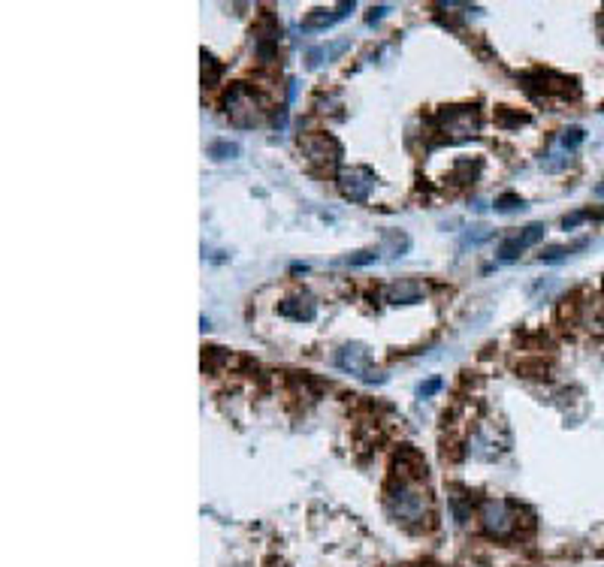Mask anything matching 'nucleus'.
I'll return each mask as SVG.
<instances>
[{"instance_id": "nucleus-1", "label": "nucleus", "mask_w": 604, "mask_h": 567, "mask_svg": "<svg viewBox=\"0 0 604 567\" xmlns=\"http://www.w3.org/2000/svg\"><path fill=\"white\" fill-rule=\"evenodd\" d=\"M387 510L402 525H420L429 519V492L423 489L420 483L402 480L396 489L387 495Z\"/></svg>"}, {"instance_id": "nucleus-2", "label": "nucleus", "mask_w": 604, "mask_h": 567, "mask_svg": "<svg viewBox=\"0 0 604 567\" xmlns=\"http://www.w3.org/2000/svg\"><path fill=\"white\" fill-rule=\"evenodd\" d=\"M439 130L444 133L447 142L472 139V136L480 130V112H477V106H451V109H441Z\"/></svg>"}, {"instance_id": "nucleus-3", "label": "nucleus", "mask_w": 604, "mask_h": 567, "mask_svg": "<svg viewBox=\"0 0 604 567\" xmlns=\"http://www.w3.org/2000/svg\"><path fill=\"white\" fill-rule=\"evenodd\" d=\"M227 118L236 124V127H257L263 121V109H260V100L254 97V90L248 85H233L227 100Z\"/></svg>"}, {"instance_id": "nucleus-4", "label": "nucleus", "mask_w": 604, "mask_h": 567, "mask_svg": "<svg viewBox=\"0 0 604 567\" xmlns=\"http://www.w3.org/2000/svg\"><path fill=\"white\" fill-rule=\"evenodd\" d=\"M335 366L342 371H351L354 378L368 380V383L384 380V374H378L372 368V353H368V347H363V344H344L339 353H335Z\"/></svg>"}, {"instance_id": "nucleus-5", "label": "nucleus", "mask_w": 604, "mask_h": 567, "mask_svg": "<svg viewBox=\"0 0 604 567\" xmlns=\"http://www.w3.org/2000/svg\"><path fill=\"white\" fill-rule=\"evenodd\" d=\"M480 522L489 534L496 537H508L513 534V528H517V510H513L508 501H501V498H489V501L480 504Z\"/></svg>"}, {"instance_id": "nucleus-6", "label": "nucleus", "mask_w": 604, "mask_h": 567, "mask_svg": "<svg viewBox=\"0 0 604 567\" xmlns=\"http://www.w3.org/2000/svg\"><path fill=\"white\" fill-rule=\"evenodd\" d=\"M299 148H302V154H306L315 166H327V169L339 163L342 154H344L342 145L335 142L330 133H308V136H302Z\"/></svg>"}, {"instance_id": "nucleus-7", "label": "nucleus", "mask_w": 604, "mask_h": 567, "mask_svg": "<svg viewBox=\"0 0 604 567\" xmlns=\"http://www.w3.org/2000/svg\"><path fill=\"white\" fill-rule=\"evenodd\" d=\"M375 187V173L368 166H348L339 173V190L344 199L351 202H366Z\"/></svg>"}, {"instance_id": "nucleus-8", "label": "nucleus", "mask_w": 604, "mask_h": 567, "mask_svg": "<svg viewBox=\"0 0 604 567\" xmlns=\"http://www.w3.org/2000/svg\"><path fill=\"white\" fill-rule=\"evenodd\" d=\"M544 233H547L544 223H532V226H525L523 233L501 239V245H499V259H501V263H511V259H517V257L525 251V247L538 245V242L544 239Z\"/></svg>"}, {"instance_id": "nucleus-9", "label": "nucleus", "mask_w": 604, "mask_h": 567, "mask_svg": "<svg viewBox=\"0 0 604 567\" xmlns=\"http://www.w3.org/2000/svg\"><path fill=\"white\" fill-rule=\"evenodd\" d=\"M278 314L287 317V320H296V323H311L318 317V302L308 293H299V296H290L278 305Z\"/></svg>"}, {"instance_id": "nucleus-10", "label": "nucleus", "mask_w": 604, "mask_h": 567, "mask_svg": "<svg viewBox=\"0 0 604 567\" xmlns=\"http://www.w3.org/2000/svg\"><path fill=\"white\" fill-rule=\"evenodd\" d=\"M384 296L387 302H393V305H411V302H420L423 299V284L417 278H399L393 281L390 287L384 290Z\"/></svg>"}, {"instance_id": "nucleus-11", "label": "nucleus", "mask_w": 604, "mask_h": 567, "mask_svg": "<svg viewBox=\"0 0 604 567\" xmlns=\"http://www.w3.org/2000/svg\"><path fill=\"white\" fill-rule=\"evenodd\" d=\"M348 13H354V0H351V4H339V6H332V9H315V13L302 21V28H306V30H323V28L335 25V21H342Z\"/></svg>"}, {"instance_id": "nucleus-12", "label": "nucleus", "mask_w": 604, "mask_h": 567, "mask_svg": "<svg viewBox=\"0 0 604 567\" xmlns=\"http://www.w3.org/2000/svg\"><path fill=\"white\" fill-rule=\"evenodd\" d=\"M396 474L408 483H417V477H426V462H423L414 450H402L396 459Z\"/></svg>"}, {"instance_id": "nucleus-13", "label": "nucleus", "mask_w": 604, "mask_h": 567, "mask_svg": "<svg viewBox=\"0 0 604 567\" xmlns=\"http://www.w3.org/2000/svg\"><path fill=\"white\" fill-rule=\"evenodd\" d=\"M411 247V239L405 233H399V230H390V233H384V251L390 254V257H402Z\"/></svg>"}, {"instance_id": "nucleus-14", "label": "nucleus", "mask_w": 604, "mask_h": 567, "mask_svg": "<svg viewBox=\"0 0 604 567\" xmlns=\"http://www.w3.org/2000/svg\"><path fill=\"white\" fill-rule=\"evenodd\" d=\"M583 139H586V130H583V127H568V130H562V133L556 136V145H559L562 151L571 154Z\"/></svg>"}, {"instance_id": "nucleus-15", "label": "nucleus", "mask_w": 604, "mask_h": 567, "mask_svg": "<svg viewBox=\"0 0 604 567\" xmlns=\"http://www.w3.org/2000/svg\"><path fill=\"white\" fill-rule=\"evenodd\" d=\"M209 157L211 160H233V157H239V145L236 142H211Z\"/></svg>"}, {"instance_id": "nucleus-16", "label": "nucleus", "mask_w": 604, "mask_h": 567, "mask_svg": "<svg viewBox=\"0 0 604 567\" xmlns=\"http://www.w3.org/2000/svg\"><path fill=\"white\" fill-rule=\"evenodd\" d=\"M348 45H351L348 40H342V42H335V45H330V49H315V52H311V54H308V58H311L308 64H311V66H320V64H323V58H327V61H330V58H335V54H342L344 49H348Z\"/></svg>"}, {"instance_id": "nucleus-17", "label": "nucleus", "mask_w": 604, "mask_h": 567, "mask_svg": "<svg viewBox=\"0 0 604 567\" xmlns=\"http://www.w3.org/2000/svg\"><path fill=\"white\" fill-rule=\"evenodd\" d=\"M577 247H586V242H577V245H571V247H562V245L547 247V251L541 254V263H559V259H565L571 251H577Z\"/></svg>"}, {"instance_id": "nucleus-18", "label": "nucleus", "mask_w": 604, "mask_h": 567, "mask_svg": "<svg viewBox=\"0 0 604 567\" xmlns=\"http://www.w3.org/2000/svg\"><path fill=\"white\" fill-rule=\"evenodd\" d=\"M378 257H381V251H356V254L342 257L339 263H344V266H368V263H378Z\"/></svg>"}, {"instance_id": "nucleus-19", "label": "nucleus", "mask_w": 604, "mask_h": 567, "mask_svg": "<svg viewBox=\"0 0 604 567\" xmlns=\"http://www.w3.org/2000/svg\"><path fill=\"white\" fill-rule=\"evenodd\" d=\"M218 76H221V66H218V61L211 58V54H206L203 52V85H218Z\"/></svg>"}, {"instance_id": "nucleus-20", "label": "nucleus", "mask_w": 604, "mask_h": 567, "mask_svg": "<svg viewBox=\"0 0 604 567\" xmlns=\"http://www.w3.org/2000/svg\"><path fill=\"white\" fill-rule=\"evenodd\" d=\"M517 209H525V202L517 194H501L496 199V211H517Z\"/></svg>"}, {"instance_id": "nucleus-21", "label": "nucleus", "mask_w": 604, "mask_h": 567, "mask_svg": "<svg viewBox=\"0 0 604 567\" xmlns=\"http://www.w3.org/2000/svg\"><path fill=\"white\" fill-rule=\"evenodd\" d=\"M499 124L501 127H520V124H525V115H508V106H501L499 109Z\"/></svg>"}, {"instance_id": "nucleus-22", "label": "nucleus", "mask_w": 604, "mask_h": 567, "mask_svg": "<svg viewBox=\"0 0 604 567\" xmlns=\"http://www.w3.org/2000/svg\"><path fill=\"white\" fill-rule=\"evenodd\" d=\"M441 390V378H432V380H426V383H420L417 387V395L420 399H429V395H435Z\"/></svg>"}, {"instance_id": "nucleus-23", "label": "nucleus", "mask_w": 604, "mask_h": 567, "mask_svg": "<svg viewBox=\"0 0 604 567\" xmlns=\"http://www.w3.org/2000/svg\"><path fill=\"white\" fill-rule=\"evenodd\" d=\"M489 235H493V230H487V226H477L475 233L465 235V245H480V242H487Z\"/></svg>"}, {"instance_id": "nucleus-24", "label": "nucleus", "mask_w": 604, "mask_h": 567, "mask_svg": "<svg viewBox=\"0 0 604 567\" xmlns=\"http://www.w3.org/2000/svg\"><path fill=\"white\" fill-rule=\"evenodd\" d=\"M586 218H589V211H574V214H568V218L562 221V226H565V230H574V226L583 223Z\"/></svg>"}, {"instance_id": "nucleus-25", "label": "nucleus", "mask_w": 604, "mask_h": 567, "mask_svg": "<svg viewBox=\"0 0 604 567\" xmlns=\"http://www.w3.org/2000/svg\"><path fill=\"white\" fill-rule=\"evenodd\" d=\"M387 13H390V6H375L372 13H368V25H375V21H378V18H384Z\"/></svg>"}, {"instance_id": "nucleus-26", "label": "nucleus", "mask_w": 604, "mask_h": 567, "mask_svg": "<svg viewBox=\"0 0 604 567\" xmlns=\"http://www.w3.org/2000/svg\"><path fill=\"white\" fill-rule=\"evenodd\" d=\"M596 197H601V199H604V185H598V187H596Z\"/></svg>"}]
</instances>
